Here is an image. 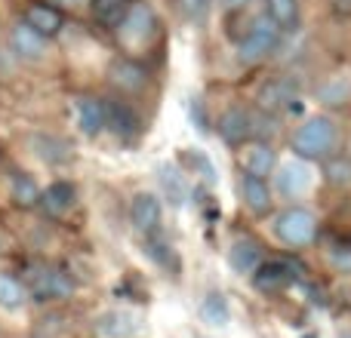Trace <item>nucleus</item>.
<instances>
[{"label": "nucleus", "instance_id": "obj_30", "mask_svg": "<svg viewBox=\"0 0 351 338\" xmlns=\"http://www.w3.org/2000/svg\"><path fill=\"white\" fill-rule=\"evenodd\" d=\"M191 123L197 127V133H210V123H206V114H204V102L200 99H191Z\"/></svg>", "mask_w": 351, "mask_h": 338}, {"label": "nucleus", "instance_id": "obj_8", "mask_svg": "<svg viewBox=\"0 0 351 338\" xmlns=\"http://www.w3.org/2000/svg\"><path fill=\"white\" fill-rule=\"evenodd\" d=\"M241 200L247 206L250 216L262 218L274 209V187L268 185V179H256V175H247L243 172L241 179Z\"/></svg>", "mask_w": 351, "mask_h": 338}, {"label": "nucleus", "instance_id": "obj_18", "mask_svg": "<svg viewBox=\"0 0 351 338\" xmlns=\"http://www.w3.org/2000/svg\"><path fill=\"white\" fill-rule=\"evenodd\" d=\"M105 111H108V129L117 135L121 142H130L139 135V117L133 114V108L123 102H108L105 105Z\"/></svg>", "mask_w": 351, "mask_h": 338}, {"label": "nucleus", "instance_id": "obj_14", "mask_svg": "<svg viewBox=\"0 0 351 338\" xmlns=\"http://www.w3.org/2000/svg\"><path fill=\"white\" fill-rule=\"evenodd\" d=\"M74 108H77V127H80V133H84V135L96 139L99 133H105V129H108V111H105L102 99L80 96L77 102H74Z\"/></svg>", "mask_w": 351, "mask_h": 338}, {"label": "nucleus", "instance_id": "obj_2", "mask_svg": "<svg viewBox=\"0 0 351 338\" xmlns=\"http://www.w3.org/2000/svg\"><path fill=\"white\" fill-rule=\"evenodd\" d=\"M280 40H284V31L262 12V16H256L253 22L247 25L243 37L237 40V62L247 68L262 65V62H268L274 53H278Z\"/></svg>", "mask_w": 351, "mask_h": 338}, {"label": "nucleus", "instance_id": "obj_7", "mask_svg": "<svg viewBox=\"0 0 351 338\" xmlns=\"http://www.w3.org/2000/svg\"><path fill=\"white\" fill-rule=\"evenodd\" d=\"M154 28H158V22H154L152 6L133 3L127 16L121 18V25H117V34H121V40L127 43V47H142L145 40H152Z\"/></svg>", "mask_w": 351, "mask_h": 338}, {"label": "nucleus", "instance_id": "obj_17", "mask_svg": "<svg viewBox=\"0 0 351 338\" xmlns=\"http://www.w3.org/2000/svg\"><path fill=\"white\" fill-rule=\"evenodd\" d=\"M108 77H111V83L123 92H139V90H145V83H148L145 68L133 59H114L108 68Z\"/></svg>", "mask_w": 351, "mask_h": 338}, {"label": "nucleus", "instance_id": "obj_21", "mask_svg": "<svg viewBox=\"0 0 351 338\" xmlns=\"http://www.w3.org/2000/svg\"><path fill=\"white\" fill-rule=\"evenodd\" d=\"M139 317L133 314V311H108V314H102V320H99V335L105 338H130L139 329Z\"/></svg>", "mask_w": 351, "mask_h": 338}, {"label": "nucleus", "instance_id": "obj_29", "mask_svg": "<svg viewBox=\"0 0 351 338\" xmlns=\"http://www.w3.org/2000/svg\"><path fill=\"white\" fill-rule=\"evenodd\" d=\"M160 185H164L167 197H170L176 206H179V203H185V197H188V191H185V181H182V175L176 172L173 166H160Z\"/></svg>", "mask_w": 351, "mask_h": 338}, {"label": "nucleus", "instance_id": "obj_31", "mask_svg": "<svg viewBox=\"0 0 351 338\" xmlns=\"http://www.w3.org/2000/svg\"><path fill=\"white\" fill-rule=\"evenodd\" d=\"M219 3H222L225 10H243V6H250L253 0H219Z\"/></svg>", "mask_w": 351, "mask_h": 338}, {"label": "nucleus", "instance_id": "obj_24", "mask_svg": "<svg viewBox=\"0 0 351 338\" xmlns=\"http://www.w3.org/2000/svg\"><path fill=\"white\" fill-rule=\"evenodd\" d=\"M200 320H204L206 326H228L231 308H228V302H225L222 292H210V296H204V302H200Z\"/></svg>", "mask_w": 351, "mask_h": 338}, {"label": "nucleus", "instance_id": "obj_9", "mask_svg": "<svg viewBox=\"0 0 351 338\" xmlns=\"http://www.w3.org/2000/svg\"><path fill=\"white\" fill-rule=\"evenodd\" d=\"M219 135L225 145H247L253 142V111L247 108H228L219 117Z\"/></svg>", "mask_w": 351, "mask_h": 338}, {"label": "nucleus", "instance_id": "obj_20", "mask_svg": "<svg viewBox=\"0 0 351 338\" xmlns=\"http://www.w3.org/2000/svg\"><path fill=\"white\" fill-rule=\"evenodd\" d=\"M25 22L34 31H40L43 37H56L62 31V12L53 10L49 3H31L25 10Z\"/></svg>", "mask_w": 351, "mask_h": 338}, {"label": "nucleus", "instance_id": "obj_27", "mask_svg": "<svg viewBox=\"0 0 351 338\" xmlns=\"http://www.w3.org/2000/svg\"><path fill=\"white\" fill-rule=\"evenodd\" d=\"M133 0H90L93 16L102 25H121V18L130 12Z\"/></svg>", "mask_w": 351, "mask_h": 338}, {"label": "nucleus", "instance_id": "obj_3", "mask_svg": "<svg viewBox=\"0 0 351 338\" xmlns=\"http://www.w3.org/2000/svg\"><path fill=\"white\" fill-rule=\"evenodd\" d=\"M317 231H321L317 216L311 209H305V206H287L271 222V234L290 249L311 246V243L317 240Z\"/></svg>", "mask_w": 351, "mask_h": 338}, {"label": "nucleus", "instance_id": "obj_5", "mask_svg": "<svg viewBox=\"0 0 351 338\" xmlns=\"http://www.w3.org/2000/svg\"><path fill=\"white\" fill-rule=\"evenodd\" d=\"M256 108L265 114H287V111H299V92L290 77H271L262 83L256 92Z\"/></svg>", "mask_w": 351, "mask_h": 338}, {"label": "nucleus", "instance_id": "obj_13", "mask_svg": "<svg viewBox=\"0 0 351 338\" xmlns=\"http://www.w3.org/2000/svg\"><path fill=\"white\" fill-rule=\"evenodd\" d=\"M160 216H164L160 200L148 191H139L133 197V203H130V218H133V228L139 231V234H154L160 224Z\"/></svg>", "mask_w": 351, "mask_h": 338}, {"label": "nucleus", "instance_id": "obj_10", "mask_svg": "<svg viewBox=\"0 0 351 338\" xmlns=\"http://www.w3.org/2000/svg\"><path fill=\"white\" fill-rule=\"evenodd\" d=\"M293 271H296V268H293L290 261H268L265 259L250 277H253V286L259 292H280L299 277V274H293Z\"/></svg>", "mask_w": 351, "mask_h": 338}, {"label": "nucleus", "instance_id": "obj_12", "mask_svg": "<svg viewBox=\"0 0 351 338\" xmlns=\"http://www.w3.org/2000/svg\"><path fill=\"white\" fill-rule=\"evenodd\" d=\"M241 166L247 175H256V179H268L278 169V154H274L271 142H250L241 154Z\"/></svg>", "mask_w": 351, "mask_h": 338}, {"label": "nucleus", "instance_id": "obj_26", "mask_svg": "<svg viewBox=\"0 0 351 338\" xmlns=\"http://www.w3.org/2000/svg\"><path fill=\"white\" fill-rule=\"evenodd\" d=\"M34 151H37V157L47 160V164H68V160H71V148L62 139H56V135H37Z\"/></svg>", "mask_w": 351, "mask_h": 338}, {"label": "nucleus", "instance_id": "obj_22", "mask_svg": "<svg viewBox=\"0 0 351 338\" xmlns=\"http://www.w3.org/2000/svg\"><path fill=\"white\" fill-rule=\"evenodd\" d=\"M324 181L330 187H339V191H348L351 187V154H333V157L324 160Z\"/></svg>", "mask_w": 351, "mask_h": 338}, {"label": "nucleus", "instance_id": "obj_15", "mask_svg": "<svg viewBox=\"0 0 351 338\" xmlns=\"http://www.w3.org/2000/svg\"><path fill=\"white\" fill-rule=\"evenodd\" d=\"M262 261H265L262 243L253 240V237H237L228 246V265L234 274H253Z\"/></svg>", "mask_w": 351, "mask_h": 338}, {"label": "nucleus", "instance_id": "obj_23", "mask_svg": "<svg viewBox=\"0 0 351 338\" xmlns=\"http://www.w3.org/2000/svg\"><path fill=\"white\" fill-rule=\"evenodd\" d=\"M43 206H47L49 212H56V216H62V212H68L74 206V200H77V191H74V185H68V181H53V185L47 187V191L40 194Z\"/></svg>", "mask_w": 351, "mask_h": 338}, {"label": "nucleus", "instance_id": "obj_19", "mask_svg": "<svg viewBox=\"0 0 351 338\" xmlns=\"http://www.w3.org/2000/svg\"><path fill=\"white\" fill-rule=\"evenodd\" d=\"M265 16L287 34V31L299 28V22H302V6H299V0H265Z\"/></svg>", "mask_w": 351, "mask_h": 338}, {"label": "nucleus", "instance_id": "obj_1", "mask_svg": "<svg viewBox=\"0 0 351 338\" xmlns=\"http://www.w3.org/2000/svg\"><path fill=\"white\" fill-rule=\"evenodd\" d=\"M293 157L308 160V164H324L327 157L342 151V127L330 111L308 114L290 135Z\"/></svg>", "mask_w": 351, "mask_h": 338}, {"label": "nucleus", "instance_id": "obj_25", "mask_svg": "<svg viewBox=\"0 0 351 338\" xmlns=\"http://www.w3.org/2000/svg\"><path fill=\"white\" fill-rule=\"evenodd\" d=\"M28 286L22 280L10 277V274H0V308L3 311H19L25 302H28Z\"/></svg>", "mask_w": 351, "mask_h": 338}, {"label": "nucleus", "instance_id": "obj_16", "mask_svg": "<svg viewBox=\"0 0 351 338\" xmlns=\"http://www.w3.org/2000/svg\"><path fill=\"white\" fill-rule=\"evenodd\" d=\"M315 99L330 111H342L351 105V80L346 74H333V77H324L315 90Z\"/></svg>", "mask_w": 351, "mask_h": 338}, {"label": "nucleus", "instance_id": "obj_28", "mask_svg": "<svg viewBox=\"0 0 351 338\" xmlns=\"http://www.w3.org/2000/svg\"><path fill=\"white\" fill-rule=\"evenodd\" d=\"M12 200H16V206L28 209V206H34L37 200H40V191H37V185L28 175H16V179H12Z\"/></svg>", "mask_w": 351, "mask_h": 338}, {"label": "nucleus", "instance_id": "obj_11", "mask_svg": "<svg viewBox=\"0 0 351 338\" xmlns=\"http://www.w3.org/2000/svg\"><path fill=\"white\" fill-rule=\"evenodd\" d=\"M10 49L25 62H40L47 55V37L31 28L28 22H19L10 31Z\"/></svg>", "mask_w": 351, "mask_h": 338}, {"label": "nucleus", "instance_id": "obj_6", "mask_svg": "<svg viewBox=\"0 0 351 338\" xmlns=\"http://www.w3.org/2000/svg\"><path fill=\"white\" fill-rule=\"evenodd\" d=\"M28 292L37 302H53V298H68L74 292V280L59 268H31L28 271Z\"/></svg>", "mask_w": 351, "mask_h": 338}, {"label": "nucleus", "instance_id": "obj_4", "mask_svg": "<svg viewBox=\"0 0 351 338\" xmlns=\"http://www.w3.org/2000/svg\"><path fill=\"white\" fill-rule=\"evenodd\" d=\"M315 185V172H311V164L308 160H284L274 169V194H280L284 200H296V197H305Z\"/></svg>", "mask_w": 351, "mask_h": 338}]
</instances>
